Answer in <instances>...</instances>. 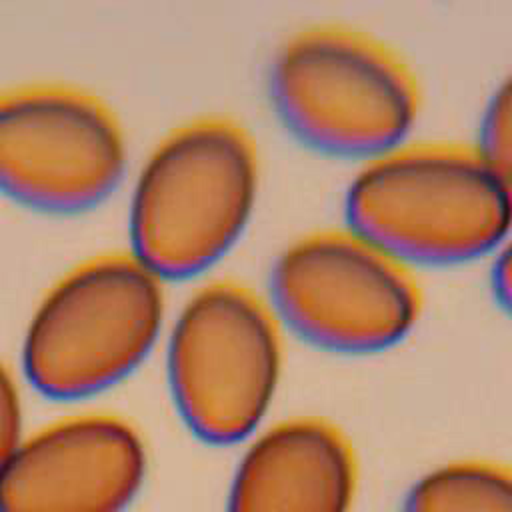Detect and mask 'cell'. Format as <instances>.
Returning a JSON list of instances; mask_svg holds the SVG:
<instances>
[{"label": "cell", "instance_id": "cell-1", "mask_svg": "<svg viewBox=\"0 0 512 512\" xmlns=\"http://www.w3.org/2000/svg\"><path fill=\"white\" fill-rule=\"evenodd\" d=\"M344 212L350 230L396 258H466L512 228V178L478 146H394L354 174Z\"/></svg>", "mask_w": 512, "mask_h": 512}, {"label": "cell", "instance_id": "cell-2", "mask_svg": "<svg viewBox=\"0 0 512 512\" xmlns=\"http://www.w3.org/2000/svg\"><path fill=\"white\" fill-rule=\"evenodd\" d=\"M258 182L250 132L202 116L168 132L136 178L130 230L156 274H188L218 258L242 230Z\"/></svg>", "mask_w": 512, "mask_h": 512}, {"label": "cell", "instance_id": "cell-3", "mask_svg": "<svg viewBox=\"0 0 512 512\" xmlns=\"http://www.w3.org/2000/svg\"><path fill=\"white\" fill-rule=\"evenodd\" d=\"M268 86L294 132L336 152L394 148L420 104L406 62L344 24H312L286 36L270 60Z\"/></svg>", "mask_w": 512, "mask_h": 512}, {"label": "cell", "instance_id": "cell-4", "mask_svg": "<svg viewBox=\"0 0 512 512\" xmlns=\"http://www.w3.org/2000/svg\"><path fill=\"white\" fill-rule=\"evenodd\" d=\"M162 310L160 274L138 256L90 258L38 302L24 336L26 374L58 398L100 390L146 354Z\"/></svg>", "mask_w": 512, "mask_h": 512}, {"label": "cell", "instance_id": "cell-5", "mask_svg": "<svg viewBox=\"0 0 512 512\" xmlns=\"http://www.w3.org/2000/svg\"><path fill=\"white\" fill-rule=\"evenodd\" d=\"M280 360L278 324L258 294L234 280L202 284L180 308L168 346L182 418L208 442L244 438L272 400Z\"/></svg>", "mask_w": 512, "mask_h": 512}, {"label": "cell", "instance_id": "cell-6", "mask_svg": "<svg viewBox=\"0 0 512 512\" xmlns=\"http://www.w3.org/2000/svg\"><path fill=\"white\" fill-rule=\"evenodd\" d=\"M270 290L298 332L338 350L388 346L420 314V290L402 260L350 228L288 242L274 260Z\"/></svg>", "mask_w": 512, "mask_h": 512}, {"label": "cell", "instance_id": "cell-7", "mask_svg": "<svg viewBox=\"0 0 512 512\" xmlns=\"http://www.w3.org/2000/svg\"><path fill=\"white\" fill-rule=\"evenodd\" d=\"M124 136L94 96L56 84L0 94V186L44 206H78L122 174Z\"/></svg>", "mask_w": 512, "mask_h": 512}, {"label": "cell", "instance_id": "cell-8", "mask_svg": "<svg viewBox=\"0 0 512 512\" xmlns=\"http://www.w3.org/2000/svg\"><path fill=\"white\" fill-rule=\"evenodd\" d=\"M146 470L138 432L112 416L50 424L0 474V512H122Z\"/></svg>", "mask_w": 512, "mask_h": 512}, {"label": "cell", "instance_id": "cell-9", "mask_svg": "<svg viewBox=\"0 0 512 512\" xmlns=\"http://www.w3.org/2000/svg\"><path fill=\"white\" fill-rule=\"evenodd\" d=\"M354 486V454L342 432L318 418H294L246 450L228 512H348Z\"/></svg>", "mask_w": 512, "mask_h": 512}, {"label": "cell", "instance_id": "cell-10", "mask_svg": "<svg viewBox=\"0 0 512 512\" xmlns=\"http://www.w3.org/2000/svg\"><path fill=\"white\" fill-rule=\"evenodd\" d=\"M404 512H512V470L492 462H450L410 488Z\"/></svg>", "mask_w": 512, "mask_h": 512}, {"label": "cell", "instance_id": "cell-11", "mask_svg": "<svg viewBox=\"0 0 512 512\" xmlns=\"http://www.w3.org/2000/svg\"><path fill=\"white\" fill-rule=\"evenodd\" d=\"M478 148L512 178V70L500 80L484 108Z\"/></svg>", "mask_w": 512, "mask_h": 512}, {"label": "cell", "instance_id": "cell-12", "mask_svg": "<svg viewBox=\"0 0 512 512\" xmlns=\"http://www.w3.org/2000/svg\"><path fill=\"white\" fill-rule=\"evenodd\" d=\"M20 430L22 412L18 388L8 368L0 362V474L20 446Z\"/></svg>", "mask_w": 512, "mask_h": 512}, {"label": "cell", "instance_id": "cell-13", "mask_svg": "<svg viewBox=\"0 0 512 512\" xmlns=\"http://www.w3.org/2000/svg\"><path fill=\"white\" fill-rule=\"evenodd\" d=\"M492 286L502 304L512 310V236H508L494 260Z\"/></svg>", "mask_w": 512, "mask_h": 512}]
</instances>
